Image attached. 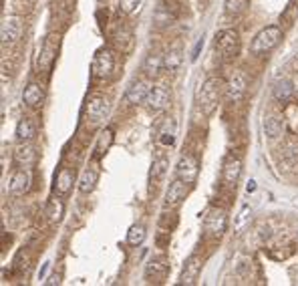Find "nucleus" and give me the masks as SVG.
Returning a JSON list of instances; mask_svg holds the SVG:
<instances>
[{
  "label": "nucleus",
  "mask_w": 298,
  "mask_h": 286,
  "mask_svg": "<svg viewBox=\"0 0 298 286\" xmlns=\"http://www.w3.org/2000/svg\"><path fill=\"white\" fill-rule=\"evenodd\" d=\"M222 89H226L222 85V81L218 77H210L202 83L200 91H197V105L200 109L206 113V115H212L220 103V97H222Z\"/></svg>",
  "instance_id": "nucleus-1"
},
{
  "label": "nucleus",
  "mask_w": 298,
  "mask_h": 286,
  "mask_svg": "<svg viewBox=\"0 0 298 286\" xmlns=\"http://www.w3.org/2000/svg\"><path fill=\"white\" fill-rule=\"evenodd\" d=\"M280 38H282V30H280V26L272 24V26L262 28V30L254 36V40H252V53L260 55V53H268V51H272L274 46L280 42Z\"/></svg>",
  "instance_id": "nucleus-2"
},
{
  "label": "nucleus",
  "mask_w": 298,
  "mask_h": 286,
  "mask_svg": "<svg viewBox=\"0 0 298 286\" xmlns=\"http://www.w3.org/2000/svg\"><path fill=\"white\" fill-rule=\"evenodd\" d=\"M216 49L224 57H236L240 53V34L234 28H224L216 36Z\"/></svg>",
  "instance_id": "nucleus-3"
},
{
  "label": "nucleus",
  "mask_w": 298,
  "mask_h": 286,
  "mask_svg": "<svg viewBox=\"0 0 298 286\" xmlns=\"http://www.w3.org/2000/svg\"><path fill=\"white\" fill-rule=\"evenodd\" d=\"M113 67H115V57L109 49H99L95 53L91 63V71L95 79H107L113 73Z\"/></svg>",
  "instance_id": "nucleus-4"
},
{
  "label": "nucleus",
  "mask_w": 298,
  "mask_h": 286,
  "mask_svg": "<svg viewBox=\"0 0 298 286\" xmlns=\"http://www.w3.org/2000/svg\"><path fill=\"white\" fill-rule=\"evenodd\" d=\"M228 230V214L220 208H214L206 214L204 218V232L208 236H214V238H220L224 236Z\"/></svg>",
  "instance_id": "nucleus-5"
},
{
  "label": "nucleus",
  "mask_w": 298,
  "mask_h": 286,
  "mask_svg": "<svg viewBox=\"0 0 298 286\" xmlns=\"http://www.w3.org/2000/svg\"><path fill=\"white\" fill-rule=\"evenodd\" d=\"M248 91V77L242 71H234V75L226 83V99L228 103H240Z\"/></svg>",
  "instance_id": "nucleus-6"
},
{
  "label": "nucleus",
  "mask_w": 298,
  "mask_h": 286,
  "mask_svg": "<svg viewBox=\"0 0 298 286\" xmlns=\"http://www.w3.org/2000/svg\"><path fill=\"white\" fill-rule=\"evenodd\" d=\"M85 115H87V121H89L91 125L103 123L105 117L109 115V99H107V97H101V95H97V97L89 99L87 109H85Z\"/></svg>",
  "instance_id": "nucleus-7"
},
{
  "label": "nucleus",
  "mask_w": 298,
  "mask_h": 286,
  "mask_svg": "<svg viewBox=\"0 0 298 286\" xmlns=\"http://www.w3.org/2000/svg\"><path fill=\"white\" fill-rule=\"evenodd\" d=\"M197 173H200V163H197L195 157H191V155L179 157L177 167H175V175H177L181 181H185L187 185H191V183H195Z\"/></svg>",
  "instance_id": "nucleus-8"
},
{
  "label": "nucleus",
  "mask_w": 298,
  "mask_h": 286,
  "mask_svg": "<svg viewBox=\"0 0 298 286\" xmlns=\"http://www.w3.org/2000/svg\"><path fill=\"white\" fill-rule=\"evenodd\" d=\"M59 53V34H48L42 42L40 57H38V69H48L53 65L55 57Z\"/></svg>",
  "instance_id": "nucleus-9"
},
{
  "label": "nucleus",
  "mask_w": 298,
  "mask_h": 286,
  "mask_svg": "<svg viewBox=\"0 0 298 286\" xmlns=\"http://www.w3.org/2000/svg\"><path fill=\"white\" fill-rule=\"evenodd\" d=\"M187 196V183L181 181L179 177H175L169 187H167V194H165V208H177Z\"/></svg>",
  "instance_id": "nucleus-10"
},
{
  "label": "nucleus",
  "mask_w": 298,
  "mask_h": 286,
  "mask_svg": "<svg viewBox=\"0 0 298 286\" xmlns=\"http://www.w3.org/2000/svg\"><path fill=\"white\" fill-rule=\"evenodd\" d=\"M22 34V20L18 16H6L2 20V26H0V36H2V42H16Z\"/></svg>",
  "instance_id": "nucleus-11"
},
{
  "label": "nucleus",
  "mask_w": 298,
  "mask_h": 286,
  "mask_svg": "<svg viewBox=\"0 0 298 286\" xmlns=\"http://www.w3.org/2000/svg\"><path fill=\"white\" fill-rule=\"evenodd\" d=\"M147 107L151 109V111H161V109H165L167 107V103H169V91H167V87L165 85H155V87H151V91H149V95H147Z\"/></svg>",
  "instance_id": "nucleus-12"
},
{
  "label": "nucleus",
  "mask_w": 298,
  "mask_h": 286,
  "mask_svg": "<svg viewBox=\"0 0 298 286\" xmlns=\"http://www.w3.org/2000/svg\"><path fill=\"white\" fill-rule=\"evenodd\" d=\"M202 272V258L197 254H191L185 264H183V270H181V276H179V284H195L197 276Z\"/></svg>",
  "instance_id": "nucleus-13"
},
{
  "label": "nucleus",
  "mask_w": 298,
  "mask_h": 286,
  "mask_svg": "<svg viewBox=\"0 0 298 286\" xmlns=\"http://www.w3.org/2000/svg\"><path fill=\"white\" fill-rule=\"evenodd\" d=\"M149 91H151V87H149L147 81H141V79H139V81H133V83L127 87V91H125V101L131 103V105H139V103H143V101L147 99Z\"/></svg>",
  "instance_id": "nucleus-14"
},
{
  "label": "nucleus",
  "mask_w": 298,
  "mask_h": 286,
  "mask_svg": "<svg viewBox=\"0 0 298 286\" xmlns=\"http://www.w3.org/2000/svg\"><path fill=\"white\" fill-rule=\"evenodd\" d=\"M73 183H75V173L69 167H61L55 173V185H53V189H55L57 196L63 198V196H67L71 189H73Z\"/></svg>",
  "instance_id": "nucleus-15"
},
{
  "label": "nucleus",
  "mask_w": 298,
  "mask_h": 286,
  "mask_svg": "<svg viewBox=\"0 0 298 286\" xmlns=\"http://www.w3.org/2000/svg\"><path fill=\"white\" fill-rule=\"evenodd\" d=\"M169 272V264L167 260L163 258H153V260H149L147 268H145V278L149 282H163L165 276Z\"/></svg>",
  "instance_id": "nucleus-16"
},
{
  "label": "nucleus",
  "mask_w": 298,
  "mask_h": 286,
  "mask_svg": "<svg viewBox=\"0 0 298 286\" xmlns=\"http://www.w3.org/2000/svg\"><path fill=\"white\" fill-rule=\"evenodd\" d=\"M242 175V159L240 157H234L230 155L226 161H224V169H222V179L226 185H236L238 179Z\"/></svg>",
  "instance_id": "nucleus-17"
},
{
  "label": "nucleus",
  "mask_w": 298,
  "mask_h": 286,
  "mask_svg": "<svg viewBox=\"0 0 298 286\" xmlns=\"http://www.w3.org/2000/svg\"><path fill=\"white\" fill-rule=\"evenodd\" d=\"M28 183H30V175H28V171L18 169V171H14V173L10 175L8 189H10V194L20 196V194H24L26 189H28Z\"/></svg>",
  "instance_id": "nucleus-18"
},
{
  "label": "nucleus",
  "mask_w": 298,
  "mask_h": 286,
  "mask_svg": "<svg viewBox=\"0 0 298 286\" xmlns=\"http://www.w3.org/2000/svg\"><path fill=\"white\" fill-rule=\"evenodd\" d=\"M36 159V151L32 145H28V141H22L18 147H14V161L20 165V167H28L32 165Z\"/></svg>",
  "instance_id": "nucleus-19"
},
{
  "label": "nucleus",
  "mask_w": 298,
  "mask_h": 286,
  "mask_svg": "<svg viewBox=\"0 0 298 286\" xmlns=\"http://www.w3.org/2000/svg\"><path fill=\"white\" fill-rule=\"evenodd\" d=\"M22 101L28 105V107H40L42 101H44V91L38 83H28L24 93H22Z\"/></svg>",
  "instance_id": "nucleus-20"
},
{
  "label": "nucleus",
  "mask_w": 298,
  "mask_h": 286,
  "mask_svg": "<svg viewBox=\"0 0 298 286\" xmlns=\"http://www.w3.org/2000/svg\"><path fill=\"white\" fill-rule=\"evenodd\" d=\"M113 139H115L113 129H103L101 133H99V139H97V145H95V153H93V157H95V159H101V157L109 151V147L113 145Z\"/></svg>",
  "instance_id": "nucleus-21"
},
{
  "label": "nucleus",
  "mask_w": 298,
  "mask_h": 286,
  "mask_svg": "<svg viewBox=\"0 0 298 286\" xmlns=\"http://www.w3.org/2000/svg\"><path fill=\"white\" fill-rule=\"evenodd\" d=\"M97 181H99V171L95 167H87L79 177V192L81 194H91L95 189V185H97Z\"/></svg>",
  "instance_id": "nucleus-22"
},
{
  "label": "nucleus",
  "mask_w": 298,
  "mask_h": 286,
  "mask_svg": "<svg viewBox=\"0 0 298 286\" xmlns=\"http://www.w3.org/2000/svg\"><path fill=\"white\" fill-rule=\"evenodd\" d=\"M163 69V55H157V53H151L147 55L145 61H143V73L147 77H155L159 75Z\"/></svg>",
  "instance_id": "nucleus-23"
},
{
  "label": "nucleus",
  "mask_w": 298,
  "mask_h": 286,
  "mask_svg": "<svg viewBox=\"0 0 298 286\" xmlns=\"http://www.w3.org/2000/svg\"><path fill=\"white\" fill-rule=\"evenodd\" d=\"M34 135H36V127H34L32 119L22 117L18 121V125H16V139L18 141H32Z\"/></svg>",
  "instance_id": "nucleus-24"
},
{
  "label": "nucleus",
  "mask_w": 298,
  "mask_h": 286,
  "mask_svg": "<svg viewBox=\"0 0 298 286\" xmlns=\"http://www.w3.org/2000/svg\"><path fill=\"white\" fill-rule=\"evenodd\" d=\"M175 129H177L175 121H173L171 117H167V119L163 121V125L159 127V131H157L159 141L163 143V145H173V141H175Z\"/></svg>",
  "instance_id": "nucleus-25"
},
{
  "label": "nucleus",
  "mask_w": 298,
  "mask_h": 286,
  "mask_svg": "<svg viewBox=\"0 0 298 286\" xmlns=\"http://www.w3.org/2000/svg\"><path fill=\"white\" fill-rule=\"evenodd\" d=\"M272 93H274V99H276V101H280V103H286V101L292 97L294 87H292V83H290V81L282 79V81H276V85H274Z\"/></svg>",
  "instance_id": "nucleus-26"
},
{
  "label": "nucleus",
  "mask_w": 298,
  "mask_h": 286,
  "mask_svg": "<svg viewBox=\"0 0 298 286\" xmlns=\"http://www.w3.org/2000/svg\"><path fill=\"white\" fill-rule=\"evenodd\" d=\"M46 216H48V220H51L53 224H59V222L63 220V216H65V204H63V200H61V196H59V198H53L51 202H48V206H46Z\"/></svg>",
  "instance_id": "nucleus-27"
},
{
  "label": "nucleus",
  "mask_w": 298,
  "mask_h": 286,
  "mask_svg": "<svg viewBox=\"0 0 298 286\" xmlns=\"http://www.w3.org/2000/svg\"><path fill=\"white\" fill-rule=\"evenodd\" d=\"M165 171H167V159L165 157L155 159L153 165H151V171H149V183H151V185H159V181L163 179Z\"/></svg>",
  "instance_id": "nucleus-28"
},
{
  "label": "nucleus",
  "mask_w": 298,
  "mask_h": 286,
  "mask_svg": "<svg viewBox=\"0 0 298 286\" xmlns=\"http://www.w3.org/2000/svg\"><path fill=\"white\" fill-rule=\"evenodd\" d=\"M181 61H183L181 51H179V49H171L169 53L163 55V69H165L167 73H175V71L181 67Z\"/></svg>",
  "instance_id": "nucleus-29"
},
{
  "label": "nucleus",
  "mask_w": 298,
  "mask_h": 286,
  "mask_svg": "<svg viewBox=\"0 0 298 286\" xmlns=\"http://www.w3.org/2000/svg\"><path fill=\"white\" fill-rule=\"evenodd\" d=\"M145 236H147L145 226H141V224H133V226L129 228V232H127V242H129L131 246H139V244H143Z\"/></svg>",
  "instance_id": "nucleus-30"
},
{
  "label": "nucleus",
  "mask_w": 298,
  "mask_h": 286,
  "mask_svg": "<svg viewBox=\"0 0 298 286\" xmlns=\"http://www.w3.org/2000/svg\"><path fill=\"white\" fill-rule=\"evenodd\" d=\"M264 133H266L270 139H276V137L282 133V121H280L276 115L266 117V121H264Z\"/></svg>",
  "instance_id": "nucleus-31"
},
{
  "label": "nucleus",
  "mask_w": 298,
  "mask_h": 286,
  "mask_svg": "<svg viewBox=\"0 0 298 286\" xmlns=\"http://www.w3.org/2000/svg\"><path fill=\"white\" fill-rule=\"evenodd\" d=\"M226 14H240V12H244L246 10V6H248V0H226Z\"/></svg>",
  "instance_id": "nucleus-32"
},
{
  "label": "nucleus",
  "mask_w": 298,
  "mask_h": 286,
  "mask_svg": "<svg viewBox=\"0 0 298 286\" xmlns=\"http://www.w3.org/2000/svg\"><path fill=\"white\" fill-rule=\"evenodd\" d=\"M143 0H119V10L123 14H133L135 10H139Z\"/></svg>",
  "instance_id": "nucleus-33"
},
{
  "label": "nucleus",
  "mask_w": 298,
  "mask_h": 286,
  "mask_svg": "<svg viewBox=\"0 0 298 286\" xmlns=\"http://www.w3.org/2000/svg\"><path fill=\"white\" fill-rule=\"evenodd\" d=\"M248 218H250V208L244 206V208H242V212H240V216H238V220H236V228H242V226H244V222H246Z\"/></svg>",
  "instance_id": "nucleus-34"
},
{
  "label": "nucleus",
  "mask_w": 298,
  "mask_h": 286,
  "mask_svg": "<svg viewBox=\"0 0 298 286\" xmlns=\"http://www.w3.org/2000/svg\"><path fill=\"white\" fill-rule=\"evenodd\" d=\"M204 46V40L200 38L197 40V44H195V49H193V53H191V61H197V57H200V49Z\"/></svg>",
  "instance_id": "nucleus-35"
},
{
  "label": "nucleus",
  "mask_w": 298,
  "mask_h": 286,
  "mask_svg": "<svg viewBox=\"0 0 298 286\" xmlns=\"http://www.w3.org/2000/svg\"><path fill=\"white\" fill-rule=\"evenodd\" d=\"M61 282V274H55L51 276V280H46V284H59Z\"/></svg>",
  "instance_id": "nucleus-36"
},
{
  "label": "nucleus",
  "mask_w": 298,
  "mask_h": 286,
  "mask_svg": "<svg viewBox=\"0 0 298 286\" xmlns=\"http://www.w3.org/2000/svg\"><path fill=\"white\" fill-rule=\"evenodd\" d=\"M246 189H248V192H254V189H256V181L250 179V181H248V185H246Z\"/></svg>",
  "instance_id": "nucleus-37"
}]
</instances>
